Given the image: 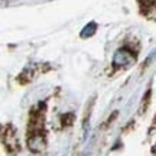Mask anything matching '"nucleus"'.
Segmentation results:
<instances>
[{"label": "nucleus", "mask_w": 156, "mask_h": 156, "mask_svg": "<svg viewBox=\"0 0 156 156\" xmlns=\"http://www.w3.org/2000/svg\"><path fill=\"white\" fill-rule=\"evenodd\" d=\"M134 61V55L127 49H120L114 54L113 58V65L114 67H127Z\"/></svg>", "instance_id": "1"}, {"label": "nucleus", "mask_w": 156, "mask_h": 156, "mask_svg": "<svg viewBox=\"0 0 156 156\" xmlns=\"http://www.w3.org/2000/svg\"><path fill=\"white\" fill-rule=\"evenodd\" d=\"M94 30H95V23H90L88 26H85V29L83 30V34H81V35L85 38L87 35H88V36H90V35H93V32H94Z\"/></svg>", "instance_id": "2"}, {"label": "nucleus", "mask_w": 156, "mask_h": 156, "mask_svg": "<svg viewBox=\"0 0 156 156\" xmlns=\"http://www.w3.org/2000/svg\"><path fill=\"white\" fill-rule=\"evenodd\" d=\"M155 2L156 0H140V3H142L143 6H147V7L152 6V5H155Z\"/></svg>", "instance_id": "3"}]
</instances>
